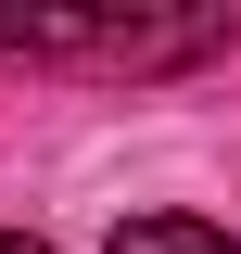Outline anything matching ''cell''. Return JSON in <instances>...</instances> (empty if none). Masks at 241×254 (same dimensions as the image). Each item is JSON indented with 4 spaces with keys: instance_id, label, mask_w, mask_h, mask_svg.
I'll return each instance as SVG.
<instances>
[{
    "instance_id": "6da1fadb",
    "label": "cell",
    "mask_w": 241,
    "mask_h": 254,
    "mask_svg": "<svg viewBox=\"0 0 241 254\" xmlns=\"http://www.w3.org/2000/svg\"><path fill=\"white\" fill-rule=\"evenodd\" d=\"M229 51V13H127V0H89V13H0V64H76V76H178V64Z\"/></svg>"
},
{
    "instance_id": "7a4b0ae2",
    "label": "cell",
    "mask_w": 241,
    "mask_h": 254,
    "mask_svg": "<svg viewBox=\"0 0 241 254\" xmlns=\"http://www.w3.org/2000/svg\"><path fill=\"white\" fill-rule=\"evenodd\" d=\"M115 254H241V242H229V229H203V216H127Z\"/></svg>"
},
{
    "instance_id": "3957f363",
    "label": "cell",
    "mask_w": 241,
    "mask_h": 254,
    "mask_svg": "<svg viewBox=\"0 0 241 254\" xmlns=\"http://www.w3.org/2000/svg\"><path fill=\"white\" fill-rule=\"evenodd\" d=\"M0 254H51V242H26V229H0Z\"/></svg>"
}]
</instances>
